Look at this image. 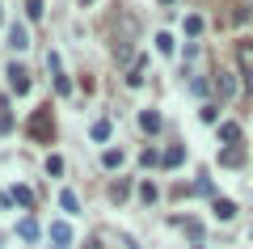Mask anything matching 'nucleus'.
Listing matches in <instances>:
<instances>
[{
	"label": "nucleus",
	"mask_w": 253,
	"mask_h": 249,
	"mask_svg": "<svg viewBox=\"0 0 253 249\" xmlns=\"http://www.w3.org/2000/svg\"><path fill=\"white\" fill-rule=\"evenodd\" d=\"M215 93H219V98H232V93H236V85H232V72H224V68H219L215 72Z\"/></svg>",
	"instance_id": "20e7f679"
},
{
	"label": "nucleus",
	"mask_w": 253,
	"mask_h": 249,
	"mask_svg": "<svg viewBox=\"0 0 253 249\" xmlns=\"http://www.w3.org/2000/svg\"><path fill=\"white\" fill-rule=\"evenodd\" d=\"M101 165H106V169H118V165H123V148H106L101 152Z\"/></svg>",
	"instance_id": "9b49d317"
},
{
	"label": "nucleus",
	"mask_w": 253,
	"mask_h": 249,
	"mask_svg": "<svg viewBox=\"0 0 253 249\" xmlns=\"http://www.w3.org/2000/svg\"><path fill=\"white\" fill-rule=\"evenodd\" d=\"M139 127H144L148 135H156L161 131V114H156V110H144V114H139Z\"/></svg>",
	"instance_id": "1a4fd4ad"
},
{
	"label": "nucleus",
	"mask_w": 253,
	"mask_h": 249,
	"mask_svg": "<svg viewBox=\"0 0 253 249\" xmlns=\"http://www.w3.org/2000/svg\"><path fill=\"white\" fill-rule=\"evenodd\" d=\"M139 199H144V203H156V199H161V190H156L152 182H144V186H139Z\"/></svg>",
	"instance_id": "f3484780"
},
{
	"label": "nucleus",
	"mask_w": 253,
	"mask_h": 249,
	"mask_svg": "<svg viewBox=\"0 0 253 249\" xmlns=\"http://www.w3.org/2000/svg\"><path fill=\"white\" fill-rule=\"evenodd\" d=\"M236 59H241V76L253 89V43H236Z\"/></svg>",
	"instance_id": "f03ea898"
},
{
	"label": "nucleus",
	"mask_w": 253,
	"mask_h": 249,
	"mask_svg": "<svg viewBox=\"0 0 253 249\" xmlns=\"http://www.w3.org/2000/svg\"><path fill=\"white\" fill-rule=\"evenodd\" d=\"M51 241H55V249H68V241H72V228H68V224H51Z\"/></svg>",
	"instance_id": "39448f33"
},
{
	"label": "nucleus",
	"mask_w": 253,
	"mask_h": 249,
	"mask_svg": "<svg viewBox=\"0 0 253 249\" xmlns=\"http://www.w3.org/2000/svg\"><path fill=\"white\" fill-rule=\"evenodd\" d=\"M55 89H59V98H68V93H72V85H68V76H55Z\"/></svg>",
	"instance_id": "412c9836"
},
{
	"label": "nucleus",
	"mask_w": 253,
	"mask_h": 249,
	"mask_svg": "<svg viewBox=\"0 0 253 249\" xmlns=\"http://www.w3.org/2000/svg\"><path fill=\"white\" fill-rule=\"evenodd\" d=\"M89 135H93V140H97V144H106V140H110V118H97Z\"/></svg>",
	"instance_id": "ddd939ff"
},
{
	"label": "nucleus",
	"mask_w": 253,
	"mask_h": 249,
	"mask_svg": "<svg viewBox=\"0 0 253 249\" xmlns=\"http://www.w3.org/2000/svg\"><path fill=\"white\" fill-rule=\"evenodd\" d=\"M59 207H63L68 215H76V211H81V199H76L72 190H63V195H59Z\"/></svg>",
	"instance_id": "9d476101"
},
{
	"label": "nucleus",
	"mask_w": 253,
	"mask_h": 249,
	"mask_svg": "<svg viewBox=\"0 0 253 249\" xmlns=\"http://www.w3.org/2000/svg\"><path fill=\"white\" fill-rule=\"evenodd\" d=\"M17 237H21V241H34V237H38V224H34V220H21V224H17Z\"/></svg>",
	"instance_id": "2eb2a0df"
},
{
	"label": "nucleus",
	"mask_w": 253,
	"mask_h": 249,
	"mask_svg": "<svg viewBox=\"0 0 253 249\" xmlns=\"http://www.w3.org/2000/svg\"><path fill=\"white\" fill-rule=\"evenodd\" d=\"M9 89L17 93V98H26V93H30V72L26 68H17V63L9 68Z\"/></svg>",
	"instance_id": "7ed1b4c3"
},
{
	"label": "nucleus",
	"mask_w": 253,
	"mask_h": 249,
	"mask_svg": "<svg viewBox=\"0 0 253 249\" xmlns=\"http://www.w3.org/2000/svg\"><path fill=\"white\" fill-rule=\"evenodd\" d=\"M181 156H186L181 148H169V152L161 156V165H169V169H177V165H181Z\"/></svg>",
	"instance_id": "dca6fc26"
},
{
	"label": "nucleus",
	"mask_w": 253,
	"mask_h": 249,
	"mask_svg": "<svg viewBox=\"0 0 253 249\" xmlns=\"http://www.w3.org/2000/svg\"><path fill=\"white\" fill-rule=\"evenodd\" d=\"M9 47H13V51H26V47H30L26 26H9Z\"/></svg>",
	"instance_id": "423d86ee"
},
{
	"label": "nucleus",
	"mask_w": 253,
	"mask_h": 249,
	"mask_svg": "<svg viewBox=\"0 0 253 249\" xmlns=\"http://www.w3.org/2000/svg\"><path fill=\"white\" fill-rule=\"evenodd\" d=\"M219 140H224L228 148H236V144H241V127L236 123H219Z\"/></svg>",
	"instance_id": "0eeeda50"
},
{
	"label": "nucleus",
	"mask_w": 253,
	"mask_h": 249,
	"mask_svg": "<svg viewBox=\"0 0 253 249\" xmlns=\"http://www.w3.org/2000/svg\"><path fill=\"white\" fill-rule=\"evenodd\" d=\"M186 34H190V38L203 34V17H186Z\"/></svg>",
	"instance_id": "6ab92c4d"
},
{
	"label": "nucleus",
	"mask_w": 253,
	"mask_h": 249,
	"mask_svg": "<svg viewBox=\"0 0 253 249\" xmlns=\"http://www.w3.org/2000/svg\"><path fill=\"white\" fill-rule=\"evenodd\" d=\"M249 241H253V232H249Z\"/></svg>",
	"instance_id": "a878e982"
},
{
	"label": "nucleus",
	"mask_w": 253,
	"mask_h": 249,
	"mask_svg": "<svg viewBox=\"0 0 253 249\" xmlns=\"http://www.w3.org/2000/svg\"><path fill=\"white\" fill-rule=\"evenodd\" d=\"M0 249H4V241H0Z\"/></svg>",
	"instance_id": "393cba45"
},
{
	"label": "nucleus",
	"mask_w": 253,
	"mask_h": 249,
	"mask_svg": "<svg viewBox=\"0 0 253 249\" xmlns=\"http://www.w3.org/2000/svg\"><path fill=\"white\" fill-rule=\"evenodd\" d=\"M46 173H63V156H46Z\"/></svg>",
	"instance_id": "aec40b11"
},
{
	"label": "nucleus",
	"mask_w": 253,
	"mask_h": 249,
	"mask_svg": "<svg viewBox=\"0 0 253 249\" xmlns=\"http://www.w3.org/2000/svg\"><path fill=\"white\" fill-rule=\"evenodd\" d=\"M9 199H13V203H21V207H30V203H34V195H30L26 186H13V190H9Z\"/></svg>",
	"instance_id": "4468645a"
},
{
	"label": "nucleus",
	"mask_w": 253,
	"mask_h": 249,
	"mask_svg": "<svg viewBox=\"0 0 253 249\" xmlns=\"http://www.w3.org/2000/svg\"><path fill=\"white\" fill-rule=\"evenodd\" d=\"M51 110H34V118H30V135L34 140H51Z\"/></svg>",
	"instance_id": "f257e3e1"
},
{
	"label": "nucleus",
	"mask_w": 253,
	"mask_h": 249,
	"mask_svg": "<svg viewBox=\"0 0 253 249\" xmlns=\"http://www.w3.org/2000/svg\"><path fill=\"white\" fill-rule=\"evenodd\" d=\"M84 4H93V0H81V9H84Z\"/></svg>",
	"instance_id": "5701e85b"
},
{
	"label": "nucleus",
	"mask_w": 253,
	"mask_h": 249,
	"mask_svg": "<svg viewBox=\"0 0 253 249\" xmlns=\"http://www.w3.org/2000/svg\"><path fill=\"white\" fill-rule=\"evenodd\" d=\"M211 211H215V220H232V215H236V203H232V199H215Z\"/></svg>",
	"instance_id": "6e6552de"
},
{
	"label": "nucleus",
	"mask_w": 253,
	"mask_h": 249,
	"mask_svg": "<svg viewBox=\"0 0 253 249\" xmlns=\"http://www.w3.org/2000/svg\"><path fill=\"white\" fill-rule=\"evenodd\" d=\"M245 160V148H224L219 152V165H241Z\"/></svg>",
	"instance_id": "f8f14e48"
},
{
	"label": "nucleus",
	"mask_w": 253,
	"mask_h": 249,
	"mask_svg": "<svg viewBox=\"0 0 253 249\" xmlns=\"http://www.w3.org/2000/svg\"><path fill=\"white\" fill-rule=\"evenodd\" d=\"M161 4H173V0H161Z\"/></svg>",
	"instance_id": "b1692460"
},
{
	"label": "nucleus",
	"mask_w": 253,
	"mask_h": 249,
	"mask_svg": "<svg viewBox=\"0 0 253 249\" xmlns=\"http://www.w3.org/2000/svg\"><path fill=\"white\" fill-rule=\"evenodd\" d=\"M26 13L30 17H42V0H26Z\"/></svg>",
	"instance_id": "4be33fe9"
},
{
	"label": "nucleus",
	"mask_w": 253,
	"mask_h": 249,
	"mask_svg": "<svg viewBox=\"0 0 253 249\" xmlns=\"http://www.w3.org/2000/svg\"><path fill=\"white\" fill-rule=\"evenodd\" d=\"M156 51H161V55H173V38H169V34H156Z\"/></svg>",
	"instance_id": "a211bd4d"
}]
</instances>
